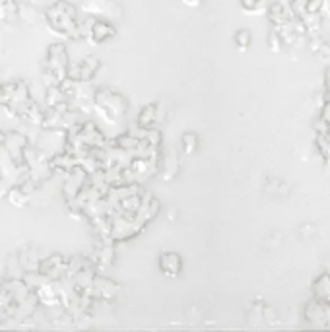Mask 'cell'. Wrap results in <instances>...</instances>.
I'll return each mask as SVG.
<instances>
[{"mask_svg": "<svg viewBox=\"0 0 330 332\" xmlns=\"http://www.w3.org/2000/svg\"><path fill=\"white\" fill-rule=\"evenodd\" d=\"M80 14L93 16V18H119L121 16V6L115 0H80L78 4Z\"/></svg>", "mask_w": 330, "mask_h": 332, "instance_id": "obj_4", "label": "cell"}, {"mask_svg": "<svg viewBox=\"0 0 330 332\" xmlns=\"http://www.w3.org/2000/svg\"><path fill=\"white\" fill-rule=\"evenodd\" d=\"M268 45H270V49H272V51H280V47H282V39H280V35H278L276 31H272V33L268 35Z\"/></svg>", "mask_w": 330, "mask_h": 332, "instance_id": "obj_13", "label": "cell"}, {"mask_svg": "<svg viewBox=\"0 0 330 332\" xmlns=\"http://www.w3.org/2000/svg\"><path fill=\"white\" fill-rule=\"evenodd\" d=\"M91 107L97 111V115L107 123V125H119L125 121L129 101L123 93L115 91L111 88H95Z\"/></svg>", "mask_w": 330, "mask_h": 332, "instance_id": "obj_2", "label": "cell"}, {"mask_svg": "<svg viewBox=\"0 0 330 332\" xmlns=\"http://www.w3.org/2000/svg\"><path fill=\"white\" fill-rule=\"evenodd\" d=\"M241 6L243 10L249 12V14H261V12H264L263 0H241Z\"/></svg>", "mask_w": 330, "mask_h": 332, "instance_id": "obj_12", "label": "cell"}, {"mask_svg": "<svg viewBox=\"0 0 330 332\" xmlns=\"http://www.w3.org/2000/svg\"><path fill=\"white\" fill-rule=\"evenodd\" d=\"M45 68H49L61 82L68 76V68H70V57L66 51L65 41H55L47 47V55H45Z\"/></svg>", "mask_w": 330, "mask_h": 332, "instance_id": "obj_3", "label": "cell"}, {"mask_svg": "<svg viewBox=\"0 0 330 332\" xmlns=\"http://www.w3.org/2000/svg\"><path fill=\"white\" fill-rule=\"evenodd\" d=\"M159 103H148L140 109V115H138V127L144 129V131H150L154 129L159 121Z\"/></svg>", "mask_w": 330, "mask_h": 332, "instance_id": "obj_8", "label": "cell"}, {"mask_svg": "<svg viewBox=\"0 0 330 332\" xmlns=\"http://www.w3.org/2000/svg\"><path fill=\"white\" fill-rule=\"evenodd\" d=\"M78 18H80V10H78V4H74L72 0H57L41 12L45 27L63 41L80 39Z\"/></svg>", "mask_w": 330, "mask_h": 332, "instance_id": "obj_1", "label": "cell"}, {"mask_svg": "<svg viewBox=\"0 0 330 332\" xmlns=\"http://www.w3.org/2000/svg\"><path fill=\"white\" fill-rule=\"evenodd\" d=\"M235 45H237V49L239 51H247L249 47H251V41H253V35H251V31L249 29H241V31H237L235 33Z\"/></svg>", "mask_w": 330, "mask_h": 332, "instance_id": "obj_11", "label": "cell"}, {"mask_svg": "<svg viewBox=\"0 0 330 332\" xmlns=\"http://www.w3.org/2000/svg\"><path fill=\"white\" fill-rule=\"evenodd\" d=\"M8 200L14 206H25L27 204V191H23L22 187H12L8 191Z\"/></svg>", "mask_w": 330, "mask_h": 332, "instance_id": "obj_10", "label": "cell"}, {"mask_svg": "<svg viewBox=\"0 0 330 332\" xmlns=\"http://www.w3.org/2000/svg\"><path fill=\"white\" fill-rule=\"evenodd\" d=\"M159 263V270L167 276V278H177L181 274V268H183V259L179 253H173V251H165L159 255L157 259Z\"/></svg>", "mask_w": 330, "mask_h": 332, "instance_id": "obj_7", "label": "cell"}, {"mask_svg": "<svg viewBox=\"0 0 330 332\" xmlns=\"http://www.w3.org/2000/svg\"><path fill=\"white\" fill-rule=\"evenodd\" d=\"M181 144H183V154L193 155L198 150V134L197 133H185L183 134V138H181Z\"/></svg>", "mask_w": 330, "mask_h": 332, "instance_id": "obj_9", "label": "cell"}, {"mask_svg": "<svg viewBox=\"0 0 330 332\" xmlns=\"http://www.w3.org/2000/svg\"><path fill=\"white\" fill-rule=\"evenodd\" d=\"M181 2H183L185 6H189V8H198V6H200L204 0H181Z\"/></svg>", "mask_w": 330, "mask_h": 332, "instance_id": "obj_14", "label": "cell"}, {"mask_svg": "<svg viewBox=\"0 0 330 332\" xmlns=\"http://www.w3.org/2000/svg\"><path fill=\"white\" fill-rule=\"evenodd\" d=\"M99 66H101V61H99L95 55H88V57H84L82 61L70 65L66 78H70V80H74V82H89V80L95 78Z\"/></svg>", "mask_w": 330, "mask_h": 332, "instance_id": "obj_6", "label": "cell"}, {"mask_svg": "<svg viewBox=\"0 0 330 332\" xmlns=\"http://www.w3.org/2000/svg\"><path fill=\"white\" fill-rule=\"evenodd\" d=\"M117 35V27L111 23V20H105V18H93L91 23L88 27V33H86V41L91 47H99L105 41H109Z\"/></svg>", "mask_w": 330, "mask_h": 332, "instance_id": "obj_5", "label": "cell"}]
</instances>
